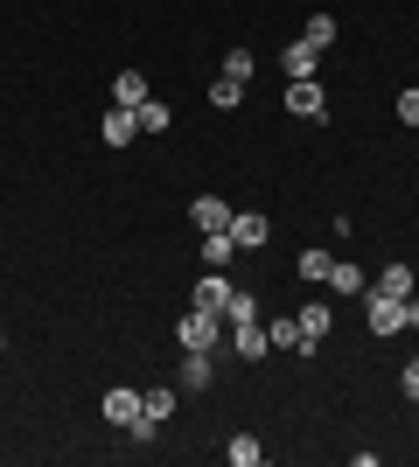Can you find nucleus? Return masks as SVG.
<instances>
[{
  "label": "nucleus",
  "mask_w": 419,
  "mask_h": 467,
  "mask_svg": "<svg viewBox=\"0 0 419 467\" xmlns=\"http://www.w3.org/2000/svg\"><path fill=\"white\" fill-rule=\"evenodd\" d=\"M399 384H405V398H419V356L405 363V377H399Z\"/></svg>",
  "instance_id": "nucleus-26"
},
{
  "label": "nucleus",
  "mask_w": 419,
  "mask_h": 467,
  "mask_svg": "<svg viewBox=\"0 0 419 467\" xmlns=\"http://www.w3.org/2000/svg\"><path fill=\"white\" fill-rule=\"evenodd\" d=\"M287 112H300V119H329L321 78H287Z\"/></svg>",
  "instance_id": "nucleus-2"
},
{
  "label": "nucleus",
  "mask_w": 419,
  "mask_h": 467,
  "mask_svg": "<svg viewBox=\"0 0 419 467\" xmlns=\"http://www.w3.org/2000/svg\"><path fill=\"white\" fill-rule=\"evenodd\" d=\"M266 335H273V349H300V356L321 349V342H308V335H300V321H266Z\"/></svg>",
  "instance_id": "nucleus-11"
},
{
  "label": "nucleus",
  "mask_w": 419,
  "mask_h": 467,
  "mask_svg": "<svg viewBox=\"0 0 419 467\" xmlns=\"http://www.w3.org/2000/svg\"><path fill=\"white\" fill-rule=\"evenodd\" d=\"M182 384H189V390L210 384V349H189V363H182Z\"/></svg>",
  "instance_id": "nucleus-17"
},
{
  "label": "nucleus",
  "mask_w": 419,
  "mask_h": 467,
  "mask_svg": "<svg viewBox=\"0 0 419 467\" xmlns=\"http://www.w3.org/2000/svg\"><path fill=\"white\" fill-rule=\"evenodd\" d=\"M224 321H231V328H238V321H259V300L231 286V300H224Z\"/></svg>",
  "instance_id": "nucleus-15"
},
{
  "label": "nucleus",
  "mask_w": 419,
  "mask_h": 467,
  "mask_svg": "<svg viewBox=\"0 0 419 467\" xmlns=\"http://www.w3.org/2000/svg\"><path fill=\"white\" fill-rule=\"evenodd\" d=\"M294 321H300V335H308V342H321V335H329V307H321V300H315V307H300Z\"/></svg>",
  "instance_id": "nucleus-18"
},
{
  "label": "nucleus",
  "mask_w": 419,
  "mask_h": 467,
  "mask_svg": "<svg viewBox=\"0 0 419 467\" xmlns=\"http://www.w3.org/2000/svg\"><path fill=\"white\" fill-rule=\"evenodd\" d=\"M0 349H7V328H0Z\"/></svg>",
  "instance_id": "nucleus-27"
},
{
  "label": "nucleus",
  "mask_w": 419,
  "mask_h": 467,
  "mask_svg": "<svg viewBox=\"0 0 419 467\" xmlns=\"http://www.w3.org/2000/svg\"><path fill=\"white\" fill-rule=\"evenodd\" d=\"M252 70H259V57H252V49H231V57H224V78H252Z\"/></svg>",
  "instance_id": "nucleus-23"
},
{
  "label": "nucleus",
  "mask_w": 419,
  "mask_h": 467,
  "mask_svg": "<svg viewBox=\"0 0 419 467\" xmlns=\"http://www.w3.org/2000/svg\"><path fill=\"white\" fill-rule=\"evenodd\" d=\"M133 119H140V133H168V105H161V98H147V105H133Z\"/></svg>",
  "instance_id": "nucleus-14"
},
{
  "label": "nucleus",
  "mask_w": 419,
  "mask_h": 467,
  "mask_svg": "<svg viewBox=\"0 0 419 467\" xmlns=\"http://www.w3.org/2000/svg\"><path fill=\"white\" fill-rule=\"evenodd\" d=\"M238 98H245V84H238V78H217V84H210V105H217V112H231Z\"/></svg>",
  "instance_id": "nucleus-19"
},
{
  "label": "nucleus",
  "mask_w": 419,
  "mask_h": 467,
  "mask_svg": "<svg viewBox=\"0 0 419 467\" xmlns=\"http://www.w3.org/2000/svg\"><path fill=\"white\" fill-rule=\"evenodd\" d=\"M175 335H182V349H210V342L224 335V314H203V307H189Z\"/></svg>",
  "instance_id": "nucleus-3"
},
{
  "label": "nucleus",
  "mask_w": 419,
  "mask_h": 467,
  "mask_svg": "<svg viewBox=\"0 0 419 467\" xmlns=\"http://www.w3.org/2000/svg\"><path fill=\"white\" fill-rule=\"evenodd\" d=\"M329 286H336V293H363V273H357V265H342V258H336V265H329Z\"/></svg>",
  "instance_id": "nucleus-21"
},
{
  "label": "nucleus",
  "mask_w": 419,
  "mask_h": 467,
  "mask_svg": "<svg viewBox=\"0 0 419 467\" xmlns=\"http://www.w3.org/2000/svg\"><path fill=\"white\" fill-rule=\"evenodd\" d=\"M231 202H224V195H196V202H189V223H196V231H231Z\"/></svg>",
  "instance_id": "nucleus-4"
},
{
  "label": "nucleus",
  "mask_w": 419,
  "mask_h": 467,
  "mask_svg": "<svg viewBox=\"0 0 419 467\" xmlns=\"http://www.w3.org/2000/svg\"><path fill=\"white\" fill-rule=\"evenodd\" d=\"M112 98H120V105H147V78H140V70H120V78H112Z\"/></svg>",
  "instance_id": "nucleus-12"
},
{
  "label": "nucleus",
  "mask_w": 419,
  "mask_h": 467,
  "mask_svg": "<svg viewBox=\"0 0 419 467\" xmlns=\"http://www.w3.org/2000/svg\"><path fill=\"white\" fill-rule=\"evenodd\" d=\"M399 119H405V126H419V84H413V91H399Z\"/></svg>",
  "instance_id": "nucleus-25"
},
{
  "label": "nucleus",
  "mask_w": 419,
  "mask_h": 467,
  "mask_svg": "<svg viewBox=\"0 0 419 467\" xmlns=\"http://www.w3.org/2000/svg\"><path fill=\"white\" fill-rule=\"evenodd\" d=\"M315 63H321V49H315V42H308V36L279 49V70H287V78H315Z\"/></svg>",
  "instance_id": "nucleus-7"
},
{
  "label": "nucleus",
  "mask_w": 419,
  "mask_h": 467,
  "mask_svg": "<svg viewBox=\"0 0 419 467\" xmlns=\"http://www.w3.org/2000/svg\"><path fill=\"white\" fill-rule=\"evenodd\" d=\"M231 349H238V356H245V363H259V356H266V349H273V335H266V328H259V321H238V328H231Z\"/></svg>",
  "instance_id": "nucleus-8"
},
{
  "label": "nucleus",
  "mask_w": 419,
  "mask_h": 467,
  "mask_svg": "<svg viewBox=\"0 0 419 467\" xmlns=\"http://www.w3.org/2000/svg\"><path fill=\"white\" fill-rule=\"evenodd\" d=\"M231 461H238V467H259V461H266V447L252 440V432H238V440H231Z\"/></svg>",
  "instance_id": "nucleus-20"
},
{
  "label": "nucleus",
  "mask_w": 419,
  "mask_h": 467,
  "mask_svg": "<svg viewBox=\"0 0 419 467\" xmlns=\"http://www.w3.org/2000/svg\"><path fill=\"white\" fill-rule=\"evenodd\" d=\"M161 419H175V390H147V426H161Z\"/></svg>",
  "instance_id": "nucleus-22"
},
{
  "label": "nucleus",
  "mask_w": 419,
  "mask_h": 467,
  "mask_svg": "<svg viewBox=\"0 0 419 467\" xmlns=\"http://www.w3.org/2000/svg\"><path fill=\"white\" fill-rule=\"evenodd\" d=\"M99 140H105V147H133V140H140V119H133V105L105 112V119H99Z\"/></svg>",
  "instance_id": "nucleus-5"
},
{
  "label": "nucleus",
  "mask_w": 419,
  "mask_h": 467,
  "mask_svg": "<svg viewBox=\"0 0 419 467\" xmlns=\"http://www.w3.org/2000/svg\"><path fill=\"white\" fill-rule=\"evenodd\" d=\"M329 265H336V258L321 252V244H315V252H300V279H315V286H329Z\"/></svg>",
  "instance_id": "nucleus-16"
},
{
  "label": "nucleus",
  "mask_w": 419,
  "mask_h": 467,
  "mask_svg": "<svg viewBox=\"0 0 419 467\" xmlns=\"http://www.w3.org/2000/svg\"><path fill=\"white\" fill-rule=\"evenodd\" d=\"M363 321H371V335H399L405 328V300H392V293H363Z\"/></svg>",
  "instance_id": "nucleus-1"
},
{
  "label": "nucleus",
  "mask_w": 419,
  "mask_h": 467,
  "mask_svg": "<svg viewBox=\"0 0 419 467\" xmlns=\"http://www.w3.org/2000/svg\"><path fill=\"white\" fill-rule=\"evenodd\" d=\"M300 36L315 42V49H329V42H336V21H329V15H315V21H308V28H300Z\"/></svg>",
  "instance_id": "nucleus-24"
},
{
  "label": "nucleus",
  "mask_w": 419,
  "mask_h": 467,
  "mask_svg": "<svg viewBox=\"0 0 419 467\" xmlns=\"http://www.w3.org/2000/svg\"><path fill=\"white\" fill-rule=\"evenodd\" d=\"M224 300H231V279H224V273H203L196 279V307L203 314H224Z\"/></svg>",
  "instance_id": "nucleus-10"
},
{
  "label": "nucleus",
  "mask_w": 419,
  "mask_h": 467,
  "mask_svg": "<svg viewBox=\"0 0 419 467\" xmlns=\"http://www.w3.org/2000/svg\"><path fill=\"white\" fill-rule=\"evenodd\" d=\"M378 293H392V300H413V265H384V273H378Z\"/></svg>",
  "instance_id": "nucleus-13"
},
{
  "label": "nucleus",
  "mask_w": 419,
  "mask_h": 467,
  "mask_svg": "<svg viewBox=\"0 0 419 467\" xmlns=\"http://www.w3.org/2000/svg\"><path fill=\"white\" fill-rule=\"evenodd\" d=\"M231 258H238V237L231 231H203V265H210V273H224Z\"/></svg>",
  "instance_id": "nucleus-9"
},
{
  "label": "nucleus",
  "mask_w": 419,
  "mask_h": 467,
  "mask_svg": "<svg viewBox=\"0 0 419 467\" xmlns=\"http://www.w3.org/2000/svg\"><path fill=\"white\" fill-rule=\"evenodd\" d=\"M231 237H238V252H259L266 237H273V223H266L259 210H238V216H231Z\"/></svg>",
  "instance_id": "nucleus-6"
}]
</instances>
